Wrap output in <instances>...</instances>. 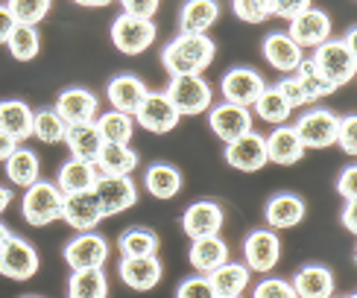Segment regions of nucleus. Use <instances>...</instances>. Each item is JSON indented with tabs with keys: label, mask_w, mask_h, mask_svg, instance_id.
<instances>
[{
	"label": "nucleus",
	"mask_w": 357,
	"mask_h": 298,
	"mask_svg": "<svg viewBox=\"0 0 357 298\" xmlns=\"http://www.w3.org/2000/svg\"><path fill=\"white\" fill-rule=\"evenodd\" d=\"M41 269V258L33 243H26L24 237L9 234L0 243V275L9 281H29Z\"/></svg>",
	"instance_id": "6"
},
{
	"label": "nucleus",
	"mask_w": 357,
	"mask_h": 298,
	"mask_svg": "<svg viewBox=\"0 0 357 298\" xmlns=\"http://www.w3.org/2000/svg\"><path fill=\"white\" fill-rule=\"evenodd\" d=\"M264 88H266L264 77L252 68H231V70L222 73V79H220L222 100L234 102V106H243V109L255 106V100L261 97Z\"/></svg>",
	"instance_id": "12"
},
{
	"label": "nucleus",
	"mask_w": 357,
	"mask_h": 298,
	"mask_svg": "<svg viewBox=\"0 0 357 298\" xmlns=\"http://www.w3.org/2000/svg\"><path fill=\"white\" fill-rule=\"evenodd\" d=\"M165 94L170 97V102L182 117L205 114L214 106V91L202 77H170Z\"/></svg>",
	"instance_id": "5"
},
{
	"label": "nucleus",
	"mask_w": 357,
	"mask_h": 298,
	"mask_svg": "<svg viewBox=\"0 0 357 298\" xmlns=\"http://www.w3.org/2000/svg\"><path fill=\"white\" fill-rule=\"evenodd\" d=\"M243 258H246V269L249 272H273L278 260H281V240L278 231L273 228H258L252 231L243 240Z\"/></svg>",
	"instance_id": "11"
},
{
	"label": "nucleus",
	"mask_w": 357,
	"mask_h": 298,
	"mask_svg": "<svg viewBox=\"0 0 357 298\" xmlns=\"http://www.w3.org/2000/svg\"><path fill=\"white\" fill-rule=\"evenodd\" d=\"M182 185H185V178L173 164H150L144 173V187L155 199H173L182 190Z\"/></svg>",
	"instance_id": "30"
},
{
	"label": "nucleus",
	"mask_w": 357,
	"mask_h": 298,
	"mask_svg": "<svg viewBox=\"0 0 357 298\" xmlns=\"http://www.w3.org/2000/svg\"><path fill=\"white\" fill-rule=\"evenodd\" d=\"M9 234H12V231H9L6 226H3V222H0V243H3V240H6V237H9Z\"/></svg>",
	"instance_id": "55"
},
{
	"label": "nucleus",
	"mask_w": 357,
	"mask_h": 298,
	"mask_svg": "<svg viewBox=\"0 0 357 298\" xmlns=\"http://www.w3.org/2000/svg\"><path fill=\"white\" fill-rule=\"evenodd\" d=\"M158 234L146 226H132L126 228L121 237H117V249H121L123 258H150V255H158Z\"/></svg>",
	"instance_id": "35"
},
{
	"label": "nucleus",
	"mask_w": 357,
	"mask_h": 298,
	"mask_svg": "<svg viewBox=\"0 0 357 298\" xmlns=\"http://www.w3.org/2000/svg\"><path fill=\"white\" fill-rule=\"evenodd\" d=\"M100 178V170L94 161H79V158H70L65 161L56 173V187L62 193H82V190H94Z\"/></svg>",
	"instance_id": "25"
},
{
	"label": "nucleus",
	"mask_w": 357,
	"mask_h": 298,
	"mask_svg": "<svg viewBox=\"0 0 357 298\" xmlns=\"http://www.w3.org/2000/svg\"><path fill=\"white\" fill-rule=\"evenodd\" d=\"M158 3L161 0H121V6H123L126 15H135V18H146V21L155 18Z\"/></svg>",
	"instance_id": "48"
},
{
	"label": "nucleus",
	"mask_w": 357,
	"mask_h": 298,
	"mask_svg": "<svg viewBox=\"0 0 357 298\" xmlns=\"http://www.w3.org/2000/svg\"><path fill=\"white\" fill-rule=\"evenodd\" d=\"M190 266L199 275L214 272L217 266H222L229 260V243L222 237H202V240H190V251H188Z\"/></svg>",
	"instance_id": "26"
},
{
	"label": "nucleus",
	"mask_w": 357,
	"mask_h": 298,
	"mask_svg": "<svg viewBox=\"0 0 357 298\" xmlns=\"http://www.w3.org/2000/svg\"><path fill=\"white\" fill-rule=\"evenodd\" d=\"M176 298H217V292L211 290L205 275H193L176 287Z\"/></svg>",
	"instance_id": "45"
},
{
	"label": "nucleus",
	"mask_w": 357,
	"mask_h": 298,
	"mask_svg": "<svg viewBox=\"0 0 357 298\" xmlns=\"http://www.w3.org/2000/svg\"><path fill=\"white\" fill-rule=\"evenodd\" d=\"M343 226L349 234H357V205L346 202V211H343Z\"/></svg>",
	"instance_id": "51"
},
{
	"label": "nucleus",
	"mask_w": 357,
	"mask_h": 298,
	"mask_svg": "<svg viewBox=\"0 0 357 298\" xmlns=\"http://www.w3.org/2000/svg\"><path fill=\"white\" fill-rule=\"evenodd\" d=\"M217 56V44L208 36L178 33L165 50H161V68L167 77H202Z\"/></svg>",
	"instance_id": "1"
},
{
	"label": "nucleus",
	"mask_w": 357,
	"mask_h": 298,
	"mask_svg": "<svg viewBox=\"0 0 357 298\" xmlns=\"http://www.w3.org/2000/svg\"><path fill=\"white\" fill-rule=\"evenodd\" d=\"M205 278H208V284H211V290L217 292V298H222V295H243V290L249 287L252 272L246 269V263L226 260L222 266H217L214 272H208Z\"/></svg>",
	"instance_id": "29"
},
{
	"label": "nucleus",
	"mask_w": 357,
	"mask_h": 298,
	"mask_svg": "<svg viewBox=\"0 0 357 298\" xmlns=\"http://www.w3.org/2000/svg\"><path fill=\"white\" fill-rule=\"evenodd\" d=\"M138 152L129 143H102L100 155H97V170L106 175H129L138 167Z\"/></svg>",
	"instance_id": "32"
},
{
	"label": "nucleus",
	"mask_w": 357,
	"mask_h": 298,
	"mask_svg": "<svg viewBox=\"0 0 357 298\" xmlns=\"http://www.w3.org/2000/svg\"><path fill=\"white\" fill-rule=\"evenodd\" d=\"M252 298H296V290L284 278H264L261 284L252 290Z\"/></svg>",
	"instance_id": "44"
},
{
	"label": "nucleus",
	"mask_w": 357,
	"mask_h": 298,
	"mask_svg": "<svg viewBox=\"0 0 357 298\" xmlns=\"http://www.w3.org/2000/svg\"><path fill=\"white\" fill-rule=\"evenodd\" d=\"M208 126L222 143H229L252 132V109L234 106V102H220V106L208 109Z\"/></svg>",
	"instance_id": "18"
},
{
	"label": "nucleus",
	"mask_w": 357,
	"mask_h": 298,
	"mask_svg": "<svg viewBox=\"0 0 357 298\" xmlns=\"http://www.w3.org/2000/svg\"><path fill=\"white\" fill-rule=\"evenodd\" d=\"M132 120H135L141 129L153 132V135H167V132H173L178 126L182 114L176 111V106L165 91H146L141 106L135 109V114H132Z\"/></svg>",
	"instance_id": "7"
},
{
	"label": "nucleus",
	"mask_w": 357,
	"mask_h": 298,
	"mask_svg": "<svg viewBox=\"0 0 357 298\" xmlns=\"http://www.w3.org/2000/svg\"><path fill=\"white\" fill-rule=\"evenodd\" d=\"M337 193H340V196H343L346 202H354V199H357V167H354V164L340 173V178H337Z\"/></svg>",
	"instance_id": "49"
},
{
	"label": "nucleus",
	"mask_w": 357,
	"mask_h": 298,
	"mask_svg": "<svg viewBox=\"0 0 357 298\" xmlns=\"http://www.w3.org/2000/svg\"><path fill=\"white\" fill-rule=\"evenodd\" d=\"M337 123L340 114H334L331 109H307L293 123V129L305 149H328L337 141Z\"/></svg>",
	"instance_id": "8"
},
{
	"label": "nucleus",
	"mask_w": 357,
	"mask_h": 298,
	"mask_svg": "<svg viewBox=\"0 0 357 298\" xmlns=\"http://www.w3.org/2000/svg\"><path fill=\"white\" fill-rule=\"evenodd\" d=\"M15 26H18L15 15L9 12L6 3H0V44H6V41H9V36L15 33Z\"/></svg>",
	"instance_id": "50"
},
{
	"label": "nucleus",
	"mask_w": 357,
	"mask_h": 298,
	"mask_svg": "<svg viewBox=\"0 0 357 298\" xmlns=\"http://www.w3.org/2000/svg\"><path fill=\"white\" fill-rule=\"evenodd\" d=\"M284 33L299 44L302 50H314V47H319V44H325L331 38V33H334V24H331V18H328V12H322V9H305L302 15H296V18H290L287 21V29Z\"/></svg>",
	"instance_id": "10"
},
{
	"label": "nucleus",
	"mask_w": 357,
	"mask_h": 298,
	"mask_svg": "<svg viewBox=\"0 0 357 298\" xmlns=\"http://www.w3.org/2000/svg\"><path fill=\"white\" fill-rule=\"evenodd\" d=\"M305 158V146L293 126H275L273 135H266V161L278 167H293Z\"/></svg>",
	"instance_id": "23"
},
{
	"label": "nucleus",
	"mask_w": 357,
	"mask_h": 298,
	"mask_svg": "<svg viewBox=\"0 0 357 298\" xmlns=\"http://www.w3.org/2000/svg\"><path fill=\"white\" fill-rule=\"evenodd\" d=\"M270 6H273V15L275 18H296V15H302L305 9L314 6V0H270Z\"/></svg>",
	"instance_id": "47"
},
{
	"label": "nucleus",
	"mask_w": 357,
	"mask_h": 298,
	"mask_svg": "<svg viewBox=\"0 0 357 298\" xmlns=\"http://www.w3.org/2000/svg\"><path fill=\"white\" fill-rule=\"evenodd\" d=\"M334 146H340L346 155H357V117H354V114L340 117Z\"/></svg>",
	"instance_id": "43"
},
{
	"label": "nucleus",
	"mask_w": 357,
	"mask_h": 298,
	"mask_svg": "<svg viewBox=\"0 0 357 298\" xmlns=\"http://www.w3.org/2000/svg\"><path fill=\"white\" fill-rule=\"evenodd\" d=\"M3 167H6V178L15 187H29V185H36L41 178L38 155L33 152V149H24V146L15 149V152L3 161Z\"/></svg>",
	"instance_id": "33"
},
{
	"label": "nucleus",
	"mask_w": 357,
	"mask_h": 298,
	"mask_svg": "<svg viewBox=\"0 0 357 298\" xmlns=\"http://www.w3.org/2000/svg\"><path fill=\"white\" fill-rule=\"evenodd\" d=\"M70 3H77L82 9H102V6H112V0H70Z\"/></svg>",
	"instance_id": "53"
},
{
	"label": "nucleus",
	"mask_w": 357,
	"mask_h": 298,
	"mask_svg": "<svg viewBox=\"0 0 357 298\" xmlns=\"http://www.w3.org/2000/svg\"><path fill=\"white\" fill-rule=\"evenodd\" d=\"M9 12L15 15V21L24 24V26H38L47 12L53 6V0H6Z\"/></svg>",
	"instance_id": "41"
},
{
	"label": "nucleus",
	"mask_w": 357,
	"mask_h": 298,
	"mask_svg": "<svg viewBox=\"0 0 357 298\" xmlns=\"http://www.w3.org/2000/svg\"><path fill=\"white\" fill-rule=\"evenodd\" d=\"M117 275H121V281L129 290L146 292V290L158 287L161 275H165V266H161L158 255H150V258H121Z\"/></svg>",
	"instance_id": "19"
},
{
	"label": "nucleus",
	"mask_w": 357,
	"mask_h": 298,
	"mask_svg": "<svg viewBox=\"0 0 357 298\" xmlns=\"http://www.w3.org/2000/svg\"><path fill=\"white\" fill-rule=\"evenodd\" d=\"M15 149H18V141H12L9 135H3V132H0V164H3Z\"/></svg>",
	"instance_id": "52"
},
{
	"label": "nucleus",
	"mask_w": 357,
	"mask_h": 298,
	"mask_svg": "<svg viewBox=\"0 0 357 298\" xmlns=\"http://www.w3.org/2000/svg\"><path fill=\"white\" fill-rule=\"evenodd\" d=\"M293 77H296V82L302 85V91L307 94L310 102H317V100H322V97H331V94H334V88L314 70V65H310V58H307V56H305V62L296 68Z\"/></svg>",
	"instance_id": "40"
},
{
	"label": "nucleus",
	"mask_w": 357,
	"mask_h": 298,
	"mask_svg": "<svg viewBox=\"0 0 357 298\" xmlns=\"http://www.w3.org/2000/svg\"><path fill=\"white\" fill-rule=\"evenodd\" d=\"M226 226V214L211 199H199L185 207L182 214V231L188 240H202V237H217Z\"/></svg>",
	"instance_id": "15"
},
{
	"label": "nucleus",
	"mask_w": 357,
	"mask_h": 298,
	"mask_svg": "<svg viewBox=\"0 0 357 298\" xmlns=\"http://www.w3.org/2000/svg\"><path fill=\"white\" fill-rule=\"evenodd\" d=\"M62 143H68L70 158H79V161H97L100 149H102V138H100L97 123L68 126L65 141H62Z\"/></svg>",
	"instance_id": "31"
},
{
	"label": "nucleus",
	"mask_w": 357,
	"mask_h": 298,
	"mask_svg": "<svg viewBox=\"0 0 357 298\" xmlns=\"http://www.w3.org/2000/svg\"><path fill=\"white\" fill-rule=\"evenodd\" d=\"M59 219H65L73 231H94L106 217H102L97 193L94 190H82V193H65Z\"/></svg>",
	"instance_id": "13"
},
{
	"label": "nucleus",
	"mask_w": 357,
	"mask_h": 298,
	"mask_svg": "<svg viewBox=\"0 0 357 298\" xmlns=\"http://www.w3.org/2000/svg\"><path fill=\"white\" fill-rule=\"evenodd\" d=\"M9 205H12V190H9V187H3V185H0V214H3Z\"/></svg>",
	"instance_id": "54"
},
{
	"label": "nucleus",
	"mask_w": 357,
	"mask_h": 298,
	"mask_svg": "<svg viewBox=\"0 0 357 298\" xmlns=\"http://www.w3.org/2000/svg\"><path fill=\"white\" fill-rule=\"evenodd\" d=\"M231 9L241 21L246 24H264L273 18V6L270 0H231Z\"/></svg>",
	"instance_id": "42"
},
{
	"label": "nucleus",
	"mask_w": 357,
	"mask_h": 298,
	"mask_svg": "<svg viewBox=\"0 0 357 298\" xmlns=\"http://www.w3.org/2000/svg\"><path fill=\"white\" fill-rule=\"evenodd\" d=\"M109 258V240L97 231H77L73 240H68L65 246V263L73 269H94L102 266Z\"/></svg>",
	"instance_id": "14"
},
{
	"label": "nucleus",
	"mask_w": 357,
	"mask_h": 298,
	"mask_svg": "<svg viewBox=\"0 0 357 298\" xmlns=\"http://www.w3.org/2000/svg\"><path fill=\"white\" fill-rule=\"evenodd\" d=\"M155 36H158L155 21L135 18V15H126V12H121L112 21V44L123 56H141V53H146L155 44Z\"/></svg>",
	"instance_id": "4"
},
{
	"label": "nucleus",
	"mask_w": 357,
	"mask_h": 298,
	"mask_svg": "<svg viewBox=\"0 0 357 298\" xmlns=\"http://www.w3.org/2000/svg\"><path fill=\"white\" fill-rule=\"evenodd\" d=\"M97 129H100V138L102 143H129L132 135H135V120L132 114L123 111H106V114H97Z\"/></svg>",
	"instance_id": "36"
},
{
	"label": "nucleus",
	"mask_w": 357,
	"mask_h": 298,
	"mask_svg": "<svg viewBox=\"0 0 357 298\" xmlns=\"http://www.w3.org/2000/svg\"><path fill=\"white\" fill-rule=\"evenodd\" d=\"M354 33L357 29H349V36L340 38V41L328 38L325 44H319V47H314V56H307L310 65H314V70L334 88V91L337 88H343V85H349L357 77Z\"/></svg>",
	"instance_id": "2"
},
{
	"label": "nucleus",
	"mask_w": 357,
	"mask_h": 298,
	"mask_svg": "<svg viewBox=\"0 0 357 298\" xmlns=\"http://www.w3.org/2000/svg\"><path fill=\"white\" fill-rule=\"evenodd\" d=\"M24 298H38V295H24Z\"/></svg>",
	"instance_id": "57"
},
{
	"label": "nucleus",
	"mask_w": 357,
	"mask_h": 298,
	"mask_svg": "<svg viewBox=\"0 0 357 298\" xmlns=\"http://www.w3.org/2000/svg\"><path fill=\"white\" fill-rule=\"evenodd\" d=\"M53 111L62 117L68 126H79V123H94L100 114V100L91 94L88 88H65L56 97Z\"/></svg>",
	"instance_id": "17"
},
{
	"label": "nucleus",
	"mask_w": 357,
	"mask_h": 298,
	"mask_svg": "<svg viewBox=\"0 0 357 298\" xmlns=\"http://www.w3.org/2000/svg\"><path fill=\"white\" fill-rule=\"evenodd\" d=\"M346 298H357V295H346Z\"/></svg>",
	"instance_id": "58"
},
{
	"label": "nucleus",
	"mask_w": 357,
	"mask_h": 298,
	"mask_svg": "<svg viewBox=\"0 0 357 298\" xmlns=\"http://www.w3.org/2000/svg\"><path fill=\"white\" fill-rule=\"evenodd\" d=\"M68 298H109V278L102 266L73 269L68 278Z\"/></svg>",
	"instance_id": "34"
},
{
	"label": "nucleus",
	"mask_w": 357,
	"mask_h": 298,
	"mask_svg": "<svg viewBox=\"0 0 357 298\" xmlns=\"http://www.w3.org/2000/svg\"><path fill=\"white\" fill-rule=\"evenodd\" d=\"M62 196L65 193L56 187V182H44V178H38L36 185L24 187L21 217L36 228L50 226V222H56L59 214H62Z\"/></svg>",
	"instance_id": "3"
},
{
	"label": "nucleus",
	"mask_w": 357,
	"mask_h": 298,
	"mask_svg": "<svg viewBox=\"0 0 357 298\" xmlns=\"http://www.w3.org/2000/svg\"><path fill=\"white\" fill-rule=\"evenodd\" d=\"M275 91L281 94V100H284L293 111H296V109H305V106H310V100H307V94L302 91V85L296 82V77L281 79V82L275 85Z\"/></svg>",
	"instance_id": "46"
},
{
	"label": "nucleus",
	"mask_w": 357,
	"mask_h": 298,
	"mask_svg": "<svg viewBox=\"0 0 357 298\" xmlns=\"http://www.w3.org/2000/svg\"><path fill=\"white\" fill-rule=\"evenodd\" d=\"M220 18V3L217 0H185L182 12H178V26L182 33H190V36H208Z\"/></svg>",
	"instance_id": "27"
},
{
	"label": "nucleus",
	"mask_w": 357,
	"mask_h": 298,
	"mask_svg": "<svg viewBox=\"0 0 357 298\" xmlns=\"http://www.w3.org/2000/svg\"><path fill=\"white\" fill-rule=\"evenodd\" d=\"M261 50H264L266 62H270L275 70H281V73H296V68L305 62V50L287 33H270L264 38Z\"/></svg>",
	"instance_id": "22"
},
{
	"label": "nucleus",
	"mask_w": 357,
	"mask_h": 298,
	"mask_svg": "<svg viewBox=\"0 0 357 298\" xmlns=\"http://www.w3.org/2000/svg\"><path fill=\"white\" fill-rule=\"evenodd\" d=\"M305 214H307V205L302 196H296V193H275L264 207V222L273 231H287L299 226Z\"/></svg>",
	"instance_id": "20"
},
{
	"label": "nucleus",
	"mask_w": 357,
	"mask_h": 298,
	"mask_svg": "<svg viewBox=\"0 0 357 298\" xmlns=\"http://www.w3.org/2000/svg\"><path fill=\"white\" fill-rule=\"evenodd\" d=\"M222 298H243V295H222Z\"/></svg>",
	"instance_id": "56"
},
{
	"label": "nucleus",
	"mask_w": 357,
	"mask_h": 298,
	"mask_svg": "<svg viewBox=\"0 0 357 298\" xmlns=\"http://www.w3.org/2000/svg\"><path fill=\"white\" fill-rule=\"evenodd\" d=\"M65 132H68V123L53 109L33 111V138L36 141H41V143H62Z\"/></svg>",
	"instance_id": "39"
},
{
	"label": "nucleus",
	"mask_w": 357,
	"mask_h": 298,
	"mask_svg": "<svg viewBox=\"0 0 357 298\" xmlns=\"http://www.w3.org/2000/svg\"><path fill=\"white\" fill-rule=\"evenodd\" d=\"M252 109H255V114L261 117L264 123H270V126H284V123L290 120V114H293V109H290L287 102L281 100V94L275 91V85H266Z\"/></svg>",
	"instance_id": "37"
},
{
	"label": "nucleus",
	"mask_w": 357,
	"mask_h": 298,
	"mask_svg": "<svg viewBox=\"0 0 357 298\" xmlns=\"http://www.w3.org/2000/svg\"><path fill=\"white\" fill-rule=\"evenodd\" d=\"M0 132L18 143L33 138V109L24 100H3L0 102Z\"/></svg>",
	"instance_id": "28"
},
{
	"label": "nucleus",
	"mask_w": 357,
	"mask_h": 298,
	"mask_svg": "<svg viewBox=\"0 0 357 298\" xmlns=\"http://www.w3.org/2000/svg\"><path fill=\"white\" fill-rule=\"evenodd\" d=\"M94 193L100 199L102 217H117V214L129 211V207L138 202V187H135V182H132V175H106V173H100L97 185H94Z\"/></svg>",
	"instance_id": "9"
},
{
	"label": "nucleus",
	"mask_w": 357,
	"mask_h": 298,
	"mask_svg": "<svg viewBox=\"0 0 357 298\" xmlns=\"http://www.w3.org/2000/svg\"><path fill=\"white\" fill-rule=\"evenodd\" d=\"M226 164L241 173H258L264 170L266 164V138L261 135V132H246V135L234 138L226 143Z\"/></svg>",
	"instance_id": "16"
},
{
	"label": "nucleus",
	"mask_w": 357,
	"mask_h": 298,
	"mask_svg": "<svg viewBox=\"0 0 357 298\" xmlns=\"http://www.w3.org/2000/svg\"><path fill=\"white\" fill-rule=\"evenodd\" d=\"M146 82L135 73H121V77H114L106 88L109 94V102L114 111H123V114H135V109L141 106V100L146 97Z\"/></svg>",
	"instance_id": "24"
},
{
	"label": "nucleus",
	"mask_w": 357,
	"mask_h": 298,
	"mask_svg": "<svg viewBox=\"0 0 357 298\" xmlns=\"http://www.w3.org/2000/svg\"><path fill=\"white\" fill-rule=\"evenodd\" d=\"M290 284L296 290V298H334V290H337L334 272L322 263L302 266V269L293 275Z\"/></svg>",
	"instance_id": "21"
},
{
	"label": "nucleus",
	"mask_w": 357,
	"mask_h": 298,
	"mask_svg": "<svg viewBox=\"0 0 357 298\" xmlns=\"http://www.w3.org/2000/svg\"><path fill=\"white\" fill-rule=\"evenodd\" d=\"M6 47H9V56L15 58V62H33V58L38 56V50H41V36H38V29H36V26L18 24V26H15V33L9 36Z\"/></svg>",
	"instance_id": "38"
}]
</instances>
